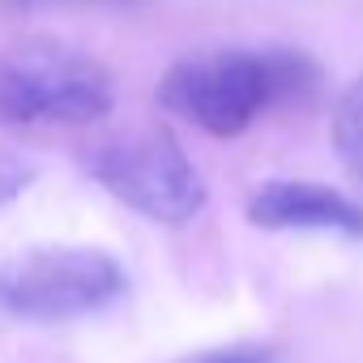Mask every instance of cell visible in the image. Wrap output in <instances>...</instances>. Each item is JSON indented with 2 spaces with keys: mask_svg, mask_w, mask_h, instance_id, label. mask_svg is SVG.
Instances as JSON below:
<instances>
[{
  "mask_svg": "<svg viewBox=\"0 0 363 363\" xmlns=\"http://www.w3.org/2000/svg\"><path fill=\"white\" fill-rule=\"evenodd\" d=\"M128 291L124 265L103 248L48 244L0 261V312L30 325H65L111 308Z\"/></svg>",
  "mask_w": 363,
  "mask_h": 363,
  "instance_id": "4",
  "label": "cell"
},
{
  "mask_svg": "<svg viewBox=\"0 0 363 363\" xmlns=\"http://www.w3.org/2000/svg\"><path fill=\"white\" fill-rule=\"evenodd\" d=\"M189 363H278V350L265 342H240V346H214L193 354Z\"/></svg>",
  "mask_w": 363,
  "mask_h": 363,
  "instance_id": "7",
  "label": "cell"
},
{
  "mask_svg": "<svg viewBox=\"0 0 363 363\" xmlns=\"http://www.w3.org/2000/svg\"><path fill=\"white\" fill-rule=\"evenodd\" d=\"M9 5H39V9H52V5H99V9H133V5H145V0H9Z\"/></svg>",
  "mask_w": 363,
  "mask_h": 363,
  "instance_id": "9",
  "label": "cell"
},
{
  "mask_svg": "<svg viewBox=\"0 0 363 363\" xmlns=\"http://www.w3.org/2000/svg\"><path fill=\"white\" fill-rule=\"evenodd\" d=\"M320 65L299 48H210L179 56L158 82V103L210 137H240L265 111L303 103Z\"/></svg>",
  "mask_w": 363,
  "mask_h": 363,
  "instance_id": "1",
  "label": "cell"
},
{
  "mask_svg": "<svg viewBox=\"0 0 363 363\" xmlns=\"http://www.w3.org/2000/svg\"><path fill=\"white\" fill-rule=\"evenodd\" d=\"M30 179H35V167L9 150H0V206H9L18 201L26 189H30Z\"/></svg>",
  "mask_w": 363,
  "mask_h": 363,
  "instance_id": "8",
  "label": "cell"
},
{
  "mask_svg": "<svg viewBox=\"0 0 363 363\" xmlns=\"http://www.w3.org/2000/svg\"><path fill=\"white\" fill-rule=\"evenodd\" d=\"M86 171L120 206L167 227L197 218L210 197L197 162L158 124L107 133L103 141L86 150Z\"/></svg>",
  "mask_w": 363,
  "mask_h": 363,
  "instance_id": "2",
  "label": "cell"
},
{
  "mask_svg": "<svg viewBox=\"0 0 363 363\" xmlns=\"http://www.w3.org/2000/svg\"><path fill=\"white\" fill-rule=\"evenodd\" d=\"M329 137H333V150H337L342 167L363 184V77L342 90V99L333 107Z\"/></svg>",
  "mask_w": 363,
  "mask_h": 363,
  "instance_id": "6",
  "label": "cell"
},
{
  "mask_svg": "<svg viewBox=\"0 0 363 363\" xmlns=\"http://www.w3.org/2000/svg\"><path fill=\"white\" fill-rule=\"evenodd\" d=\"M248 223L265 231H333L363 240V206L312 179H265L248 197Z\"/></svg>",
  "mask_w": 363,
  "mask_h": 363,
  "instance_id": "5",
  "label": "cell"
},
{
  "mask_svg": "<svg viewBox=\"0 0 363 363\" xmlns=\"http://www.w3.org/2000/svg\"><path fill=\"white\" fill-rule=\"evenodd\" d=\"M111 107V73L69 43L26 39L0 52V124H94Z\"/></svg>",
  "mask_w": 363,
  "mask_h": 363,
  "instance_id": "3",
  "label": "cell"
}]
</instances>
